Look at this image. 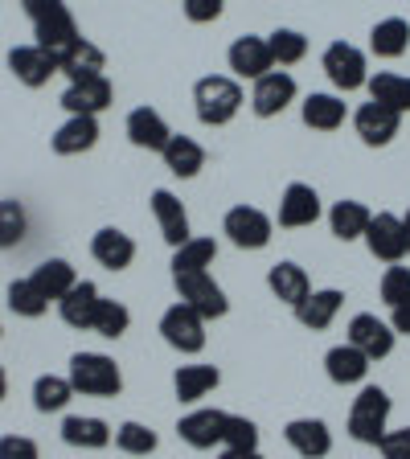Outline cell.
I'll use <instances>...</instances> for the list:
<instances>
[{
    "label": "cell",
    "instance_id": "1",
    "mask_svg": "<svg viewBox=\"0 0 410 459\" xmlns=\"http://www.w3.org/2000/svg\"><path fill=\"white\" fill-rule=\"evenodd\" d=\"M21 9H25V17L33 21V46H41L49 57H66L70 49L83 41V33H78V21L74 13L66 9V0H21Z\"/></svg>",
    "mask_w": 410,
    "mask_h": 459
},
{
    "label": "cell",
    "instance_id": "2",
    "mask_svg": "<svg viewBox=\"0 0 410 459\" xmlns=\"http://www.w3.org/2000/svg\"><path fill=\"white\" fill-rule=\"evenodd\" d=\"M193 107L205 127H226L242 111V86L226 74H205L193 86Z\"/></svg>",
    "mask_w": 410,
    "mask_h": 459
},
{
    "label": "cell",
    "instance_id": "3",
    "mask_svg": "<svg viewBox=\"0 0 410 459\" xmlns=\"http://www.w3.org/2000/svg\"><path fill=\"white\" fill-rule=\"evenodd\" d=\"M70 385L86 398H119L124 373L107 353H74L70 357Z\"/></svg>",
    "mask_w": 410,
    "mask_h": 459
},
{
    "label": "cell",
    "instance_id": "4",
    "mask_svg": "<svg viewBox=\"0 0 410 459\" xmlns=\"http://www.w3.org/2000/svg\"><path fill=\"white\" fill-rule=\"evenodd\" d=\"M386 422H390V394L382 385H365L353 398V411H349V435L365 447H378L382 435L390 430Z\"/></svg>",
    "mask_w": 410,
    "mask_h": 459
},
{
    "label": "cell",
    "instance_id": "5",
    "mask_svg": "<svg viewBox=\"0 0 410 459\" xmlns=\"http://www.w3.org/2000/svg\"><path fill=\"white\" fill-rule=\"evenodd\" d=\"M172 283H177L181 304H189L201 320H222V316L230 312L226 291L218 287V279H214L210 271H197V275H177Z\"/></svg>",
    "mask_w": 410,
    "mask_h": 459
},
{
    "label": "cell",
    "instance_id": "6",
    "mask_svg": "<svg viewBox=\"0 0 410 459\" xmlns=\"http://www.w3.org/2000/svg\"><path fill=\"white\" fill-rule=\"evenodd\" d=\"M161 336L177 353H201V349H205V320H201L189 304L177 299V304L161 316Z\"/></svg>",
    "mask_w": 410,
    "mask_h": 459
},
{
    "label": "cell",
    "instance_id": "7",
    "mask_svg": "<svg viewBox=\"0 0 410 459\" xmlns=\"http://www.w3.org/2000/svg\"><path fill=\"white\" fill-rule=\"evenodd\" d=\"M271 230H275V221L263 210H255V205H234L226 213V221H222V234L239 250H263L271 242Z\"/></svg>",
    "mask_w": 410,
    "mask_h": 459
},
{
    "label": "cell",
    "instance_id": "8",
    "mask_svg": "<svg viewBox=\"0 0 410 459\" xmlns=\"http://www.w3.org/2000/svg\"><path fill=\"white\" fill-rule=\"evenodd\" d=\"M325 74L336 91H357V86L370 82V70H365V54L349 41H333L325 49Z\"/></svg>",
    "mask_w": 410,
    "mask_h": 459
},
{
    "label": "cell",
    "instance_id": "9",
    "mask_svg": "<svg viewBox=\"0 0 410 459\" xmlns=\"http://www.w3.org/2000/svg\"><path fill=\"white\" fill-rule=\"evenodd\" d=\"M365 247H370L373 258H382V263H402L406 258V226H402L398 213H373L370 230H365Z\"/></svg>",
    "mask_w": 410,
    "mask_h": 459
},
{
    "label": "cell",
    "instance_id": "10",
    "mask_svg": "<svg viewBox=\"0 0 410 459\" xmlns=\"http://www.w3.org/2000/svg\"><path fill=\"white\" fill-rule=\"evenodd\" d=\"M296 103V78L287 74V70H271L255 82L250 91V107H255L258 119H271V115L287 111V107Z\"/></svg>",
    "mask_w": 410,
    "mask_h": 459
},
{
    "label": "cell",
    "instance_id": "11",
    "mask_svg": "<svg viewBox=\"0 0 410 459\" xmlns=\"http://www.w3.org/2000/svg\"><path fill=\"white\" fill-rule=\"evenodd\" d=\"M394 328L386 325V320H378L373 312H357L353 320H349V344H357L370 361H382V357L394 353Z\"/></svg>",
    "mask_w": 410,
    "mask_h": 459
},
{
    "label": "cell",
    "instance_id": "12",
    "mask_svg": "<svg viewBox=\"0 0 410 459\" xmlns=\"http://www.w3.org/2000/svg\"><path fill=\"white\" fill-rule=\"evenodd\" d=\"M226 57H230V70H234L239 78H250V82H258L263 74L275 70V57H271L267 38H255V33H247V38L234 41Z\"/></svg>",
    "mask_w": 410,
    "mask_h": 459
},
{
    "label": "cell",
    "instance_id": "13",
    "mask_svg": "<svg viewBox=\"0 0 410 459\" xmlns=\"http://www.w3.org/2000/svg\"><path fill=\"white\" fill-rule=\"evenodd\" d=\"M320 218V193L304 181H292L279 197V226L284 230H304Z\"/></svg>",
    "mask_w": 410,
    "mask_h": 459
},
{
    "label": "cell",
    "instance_id": "14",
    "mask_svg": "<svg viewBox=\"0 0 410 459\" xmlns=\"http://www.w3.org/2000/svg\"><path fill=\"white\" fill-rule=\"evenodd\" d=\"M284 439L300 459H325L333 451V430L325 419H292L284 427Z\"/></svg>",
    "mask_w": 410,
    "mask_h": 459
},
{
    "label": "cell",
    "instance_id": "15",
    "mask_svg": "<svg viewBox=\"0 0 410 459\" xmlns=\"http://www.w3.org/2000/svg\"><path fill=\"white\" fill-rule=\"evenodd\" d=\"M398 124H402V115L382 103H373V99L365 107H357V115H353L357 135H362V143H370V148H386V143L398 135Z\"/></svg>",
    "mask_w": 410,
    "mask_h": 459
},
{
    "label": "cell",
    "instance_id": "16",
    "mask_svg": "<svg viewBox=\"0 0 410 459\" xmlns=\"http://www.w3.org/2000/svg\"><path fill=\"white\" fill-rule=\"evenodd\" d=\"M111 99H115L111 78L99 74V78H86V82H70L66 95H62V107L70 115H99L111 107Z\"/></svg>",
    "mask_w": 410,
    "mask_h": 459
},
{
    "label": "cell",
    "instance_id": "17",
    "mask_svg": "<svg viewBox=\"0 0 410 459\" xmlns=\"http://www.w3.org/2000/svg\"><path fill=\"white\" fill-rule=\"evenodd\" d=\"M9 70H13L17 82H25V86L38 91V86H46L49 78L57 74V62L41 46H13L9 49Z\"/></svg>",
    "mask_w": 410,
    "mask_h": 459
},
{
    "label": "cell",
    "instance_id": "18",
    "mask_svg": "<svg viewBox=\"0 0 410 459\" xmlns=\"http://www.w3.org/2000/svg\"><path fill=\"white\" fill-rule=\"evenodd\" d=\"M153 213H156V226H161L164 242H169L172 250L185 247V242L193 238L189 213H185V205H181L177 197H172L169 189H156V193H153Z\"/></svg>",
    "mask_w": 410,
    "mask_h": 459
},
{
    "label": "cell",
    "instance_id": "19",
    "mask_svg": "<svg viewBox=\"0 0 410 459\" xmlns=\"http://www.w3.org/2000/svg\"><path fill=\"white\" fill-rule=\"evenodd\" d=\"M127 140H132L135 148H144V152H164V143L172 140V132L156 107H135V111L127 115Z\"/></svg>",
    "mask_w": 410,
    "mask_h": 459
},
{
    "label": "cell",
    "instance_id": "20",
    "mask_svg": "<svg viewBox=\"0 0 410 459\" xmlns=\"http://www.w3.org/2000/svg\"><path fill=\"white\" fill-rule=\"evenodd\" d=\"M54 152L57 156H83L99 143V115H70L66 124L54 132Z\"/></svg>",
    "mask_w": 410,
    "mask_h": 459
},
{
    "label": "cell",
    "instance_id": "21",
    "mask_svg": "<svg viewBox=\"0 0 410 459\" xmlns=\"http://www.w3.org/2000/svg\"><path fill=\"white\" fill-rule=\"evenodd\" d=\"M91 255H95V263L107 271H127L135 258V242H132V234H124V230L103 226L95 238H91Z\"/></svg>",
    "mask_w": 410,
    "mask_h": 459
},
{
    "label": "cell",
    "instance_id": "22",
    "mask_svg": "<svg viewBox=\"0 0 410 459\" xmlns=\"http://www.w3.org/2000/svg\"><path fill=\"white\" fill-rule=\"evenodd\" d=\"M370 357L357 349V344H336V349H328L325 353V373H328V382L333 385H357L365 382V373H370Z\"/></svg>",
    "mask_w": 410,
    "mask_h": 459
},
{
    "label": "cell",
    "instance_id": "23",
    "mask_svg": "<svg viewBox=\"0 0 410 459\" xmlns=\"http://www.w3.org/2000/svg\"><path fill=\"white\" fill-rule=\"evenodd\" d=\"M222 430H226V411H193L177 422V435H181L189 447L210 451L222 443Z\"/></svg>",
    "mask_w": 410,
    "mask_h": 459
},
{
    "label": "cell",
    "instance_id": "24",
    "mask_svg": "<svg viewBox=\"0 0 410 459\" xmlns=\"http://www.w3.org/2000/svg\"><path fill=\"white\" fill-rule=\"evenodd\" d=\"M99 299H103L99 296V287L91 283V279H78L66 296L57 299V312H62V320H66L70 328H86V333H91V320H95Z\"/></svg>",
    "mask_w": 410,
    "mask_h": 459
},
{
    "label": "cell",
    "instance_id": "25",
    "mask_svg": "<svg viewBox=\"0 0 410 459\" xmlns=\"http://www.w3.org/2000/svg\"><path fill=\"white\" fill-rule=\"evenodd\" d=\"M267 287L271 296L284 299V304H304L308 291H312V283H308V271L300 267V263H292V258H284V263H275V267L267 271Z\"/></svg>",
    "mask_w": 410,
    "mask_h": 459
},
{
    "label": "cell",
    "instance_id": "26",
    "mask_svg": "<svg viewBox=\"0 0 410 459\" xmlns=\"http://www.w3.org/2000/svg\"><path fill=\"white\" fill-rule=\"evenodd\" d=\"M341 304H345V296L336 291V287H325V291H308L304 304H296V320L304 328H312V333H325V328L336 320Z\"/></svg>",
    "mask_w": 410,
    "mask_h": 459
},
{
    "label": "cell",
    "instance_id": "27",
    "mask_svg": "<svg viewBox=\"0 0 410 459\" xmlns=\"http://www.w3.org/2000/svg\"><path fill=\"white\" fill-rule=\"evenodd\" d=\"M161 156H164V169H169L172 177H181V181H189V177H197V172L205 169V148H201L193 135H172Z\"/></svg>",
    "mask_w": 410,
    "mask_h": 459
},
{
    "label": "cell",
    "instance_id": "28",
    "mask_svg": "<svg viewBox=\"0 0 410 459\" xmlns=\"http://www.w3.org/2000/svg\"><path fill=\"white\" fill-rule=\"evenodd\" d=\"M62 443L83 447V451H99L111 443V427H107L103 419H95V414H70V419L62 422Z\"/></svg>",
    "mask_w": 410,
    "mask_h": 459
},
{
    "label": "cell",
    "instance_id": "29",
    "mask_svg": "<svg viewBox=\"0 0 410 459\" xmlns=\"http://www.w3.org/2000/svg\"><path fill=\"white\" fill-rule=\"evenodd\" d=\"M107 66V57L99 46H91V41H78L74 49H70L66 57H57V74H66L70 82H86V78H99Z\"/></svg>",
    "mask_w": 410,
    "mask_h": 459
},
{
    "label": "cell",
    "instance_id": "30",
    "mask_svg": "<svg viewBox=\"0 0 410 459\" xmlns=\"http://www.w3.org/2000/svg\"><path fill=\"white\" fill-rule=\"evenodd\" d=\"M222 382V373L214 365H181V369L172 373V390L181 402H201L205 394H214Z\"/></svg>",
    "mask_w": 410,
    "mask_h": 459
},
{
    "label": "cell",
    "instance_id": "31",
    "mask_svg": "<svg viewBox=\"0 0 410 459\" xmlns=\"http://www.w3.org/2000/svg\"><path fill=\"white\" fill-rule=\"evenodd\" d=\"M370 221H373V213L365 210L362 201H336L333 210H328V226H333V234L341 242H357V238H365V230H370Z\"/></svg>",
    "mask_w": 410,
    "mask_h": 459
},
{
    "label": "cell",
    "instance_id": "32",
    "mask_svg": "<svg viewBox=\"0 0 410 459\" xmlns=\"http://www.w3.org/2000/svg\"><path fill=\"white\" fill-rule=\"evenodd\" d=\"M370 99L373 103L390 107V111L406 115L410 111V78L406 74H390V70H378V74H370Z\"/></svg>",
    "mask_w": 410,
    "mask_h": 459
},
{
    "label": "cell",
    "instance_id": "33",
    "mask_svg": "<svg viewBox=\"0 0 410 459\" xmlns=\"http://www.w3.org/2000/svg\"><path fill=\"white\" fill-rule=\"evenodd\" d=\"M29 279H33V287H38V291L49 299V304H57V299H62L70 287L78 283L74 267H70L66 258H46V263H41V267L33 271Z\"/></svg>",
    "mask_w": 410,
    "mask_h": 459
},
{
    "label": "cell",
    "instance_id": "34",
    "mask_svg": "<svg viewBox=\"0 0 410 459\" xmlns=\"http://www.w3.org/2000/svg\"><path fill=\"white\" fill-rule=\"evenodd\" d=\"M214 258H218V242H214V238H189L185 247L172 250V279H177V275H197V271H210Z\"/></svg>",
    "mask_w": 410,
    "mask_h": 459
},
{
    "label": "cell",
    "instance_id": "35",
    "mask_svg": "<svg viewBox=\"0 0 410 459\" xmlns=\"http://www.w3.org/2000/svg\"><path fill=\"white\" fill-rule=\"evenodd\" d=\"M300 115H304V124L312 127V132H336V127L345 124V99H336V95H308L304 107H300Z\"/></svg>",
    "mask_w": 410,
    "mask_h": 459
},
{
    "label": "cell",
    "instance_id": "36",
    "mask_svg": "<svg viewBox=\"0 0 410 459\" xmlns=\"http://www.w3.org/2000/svg\"><path fill=\"white\" fill-rule=\"evenodd\" d=\"M410 46V25L402 17H386L370 29V49L378 57H402Z\"/></svg>",
    "mask_w": 410,
    "mask_h": 459
},
{
    "label": "cell",
    "instance_id": "37",
    "mask_svg": "<svg viewBox=\"0 0 410 459\" xmlns=\"http://www.w3.org/2000/svg\"><path fill=\"white\" fill-rule=\"evenodd\" d=\"M70 398H74V385H70V377H54V373H41L38 382H33V406H38L41 414L66 411Z\"/></svg>",
    "mask_w": 410,
    "mask_h": 459
},
{
    "label": "cell",
    "instance_id": "38",
    "mask_svg": "<svg viewBox=\"0 0 410 459\" xmlns=\"http://www.w3.org/2000/svg\"><path fill=\"white\" fill-rule=\"evenodd\" d=\"M127 328H132V312H127V304H119V299H99L95 320H91V333L107 336V341H119Z\"/></svg>",
    "mask_w": 410,
    "mask_h": 459
},
{
    "label": "cell",
    "instance_id": "39",
    "mask_svg": "<svg viewBox=\"0 0 410 459\" xmlns=\"http://www.w3.org/2000/svg\"><path fill=\"white\" fill-rule=\"evenodd\" d=\"M267 46H271L275 66H296V62H304V54H308V38L300 29H275L267 38Z\"/></svg>",
    "mask_w": 410,
    "mask_h": 459
},
{
    "label": "cell",
    "instance_id": "40",
    "mask_svg": "<svg viewBox=\"0 0 410 459\" xmlns=\"http://www.w3.org/2000/svg\"><path fill=\"white\" fill-rule=\"evenodd\" d=\"M9 307L17 316H25V320H38V316H46L49 299L33 287V279H13L9 283Z\"/></svg>",
    "mask_w": 410,
    "mask_h": 459
},
{
    "label": "cell",
    "instance_id": "41",
    "mask_svg": "<svg viewBox=\"0 0 410 459\" xmlns=\"http://www.w3.org/2000/svg\"><path fill=\"white\" fill-rule=\"evenodd\" d=\"M115 447L124 451V455H153L156 430L144 427V422H124V427H115Z\"/></svg>",
    "mask_w": 410,
    "mask_h": 459
},
{
    "label": "cell",
    "instance_id": "42",
    "mask_svg": "<svg viewBox=\"0 0 410 459\" xmlns=\"http://www.w3.org/2000/svg\"><path fill=\"white\" fill-rule=\"evenodd\" d=\"M29 230V213L21 201H0V250L17 247Z\"/></svg>",
    "mask_w": 410,
    "mask_h": 459
},
{
    "label": "cell",
    "instance_id": "43",
    "mask_svg": "<svg viewBox=\"0 0 410 459\" xmlns=\"http://www.w3.org/2000/svg\"><path fill=\"white\" fill-rule=\"evenodd\" d=\"M222 447L226 451H258V427L250 419H242V414H226Z\"/></svg>",
    "mask_w": 410,
    "mask_h": 459
},
{
    "label": "cell",
    "instance_id": "44",
    "mask_svg": "<svg viewBox=\"0 0 410 459\" xmlns=\"http://www.w3.org/2000/svg\"><path fill=\"white\" fill-rule=\"evenodd\" d=\"M402 299H410V267H386V275H382V304H390V307H398Z\"/></svg>",
    "mask_w": 410,
    "mask_h": 459
},
{
    "label": "cell",
    "instance_id": "45",
    "mask_svg": "<svg viewBox=\"0 0 410 459\" xmlns=\"http://www.w3.org/2000/svg\"><path fill=\"white\" fill-rule=\"evenodd\" d=\"M181 4L193 25H210V21H218L222 9H226V0H181Z\"/></svg>",
    "mask_w": 410,
    "mask_h": 459
},
{
    "label": "cell",
    "instance_id": "46",
    "mask_svg": "<svg viewBox=\"0 0 410 459\" xmlns=\"http://www.w3.org/2000/svg\"><path fill=\"white\" fill-rule=\"evenodd\" d=\"M0 459H41L38 443L25 439V435H4L0 439Z\"/></svg>",
    "mask_w": 410,
    "mask_h": 459
},
{
    "label": "cell",
    "instance_id": "47",
    "mask_svg": "<svg viewBox=\"0 0 410 459\" xmlns=\"http://www.w3.org/2000/svg\"><path fill=\"white\" fill-rule=\"evenodd\" d=\"M378 451H382V459H410V427L386 430L382 443H378Z\"/></svg>",
    "mask_w": 410,
    "mask_h": 459
},
{
    "label": "cell",
    "instance_id": "48",
    "mask_svg": "<svg viewBox=\"0 0 410 459\" xmlns=\"http://www.w3.org/2000/svg\"><path fill=\"white\" fill-rule=\"evenodd\" d=\"M390 328H394V333H402V336H410V299H402V304L394 307Z\"/></svg>",
    "mask_w": 410,
    "mask_h": 459
},
{
    "label": "cell",
    "instance_id": "49",
    "mask_svg": "<svg viewBox=\"0 0 410 459\" xmlns=\"http://www.w3.org/2000/svg\"><path fill=\"white\" fill-rule=\"evenodd\" d=\"M218 459H263L258 451H222Z\"/></svg>",
    "mask_w": 410,
    "mask_h": 459
},
{
    "label": "cell",
    "instance_id": "50",
    "mask_svg": "<svg viewBox=\"0 0 410 459\" xmlns=\"http://www.w3.org/2000/svg\"><path fill=\"white\" fill-rule=\"evenodd\" d=\"M4 394H9V373H4V365H0V402H4Z\"/></svg>",
    "mask_w": 410,
    "mask_h": 459
},
{
    "label": "cell",
    "instance_id": "51",
    "mask_svg": "<svg viewBox=\"0 0 410 459\" xmlns=\"http://www.w3.org/2000/svg\"><path fill=\"white\" fill-rule=\"evenodd\" d=\"M402 226H406V247H410V213H406V218H402Z\"/></svg>",
    "mask_w": 410,
    "mask_h": 459
}]
</instances>
